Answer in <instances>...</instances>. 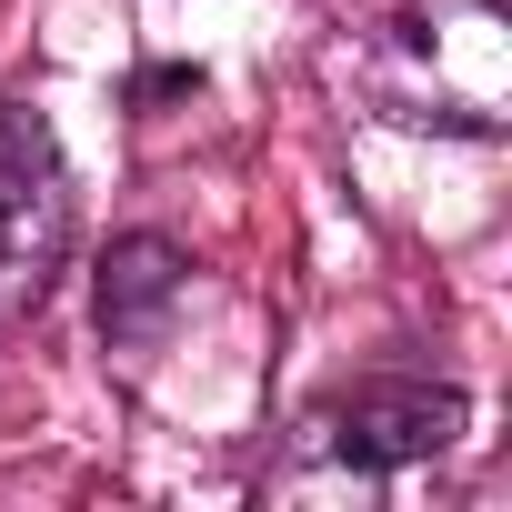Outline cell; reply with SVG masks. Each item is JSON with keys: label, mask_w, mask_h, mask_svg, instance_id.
<instances>
[{"label": "cell", "mask_w": 512, "mask_h": 512, "mask_svg": "<svg viewBox=\"0 0 512 512\" xmlns=\"http://www.w3.org/2000/svg\"><path fill=\"white\" fill-rule=\"evenodd\" d=\"M462 432V392L442 382H362L352 402L322 412V442L362 472H402V462H432L442 442Z\"/></svg>", "instance_id": "cell-2"}, {"label": "cell", "mask_w": 512, "mask_h": 512, "mask_svg": "<svg viewBox=\"0 0 512 512\" xmlns=\"http://www.w3.org/2000/svg\"><path fill=\"white\" fill-rule=\"evenodd\" d=\"M61 251H71V171L51 121L11 91L0 101V332L51 302Z\"/></svg>", "instance_id": "cell-1"}, {"label": "cell", "mask_w": 512, "mask_h": 512, "mask_svg": "<svg viewBox=\"0 0 512 512\" xmlns=\"http://www.w3.org/2000/svg\"><path fill=\"white\" fill-rule=\"evenodd\" d=\"M171 312H181V251L161 231L111 241V262H101V342L141 352V342H161Z\"/></svg>", "instance_id": "cell-3"}]
</instances>
